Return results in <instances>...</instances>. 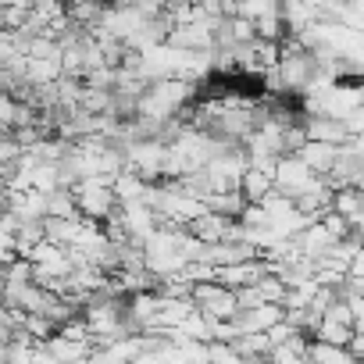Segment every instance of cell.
Here are the masks:
<instances>
[{"mask_svg":"<svg viewBox=\"0 0 364 364\" xmlns=\"http://www.w3.org/2000/svg\"><path fill=\"white\" fill-rule=\"evenodd\" d=\"M300 157L307 161V168H311L314 175H328V171H332V164H336V157H339V143L307 139V143L300 146Z\"/></svg>","mask_w":364,"mask_h":364,"instance_id":"cell-4","label":"cell"},{"mask_svg":"<svg viewBox=\"0 0 364 364\" xmlns=\"http://www.w3.org/2000/svg\"><path fill=\"white\" fill-rule=\"evenodd\" d=\"M314 339H325V343H339V346H346V343L353 339V325H343V321L321 318L318 328H314Z\"/></svg>","mask_w":364,"mask_h":364,"instance_id":"cell-10","label":"cell"},{"mask_svg":"<svg viewBox=\"0 0 364 364\" xmlns=\"http://www.w3.org/2000/svg\"><path fill=\"white\" fill-rule=\"evenodd\" d=\"M47 215H54V218H68V215H79V211H75V197H72V186H54V190H47Z\"/></svg>","mask_w":364,"mask_h":364,"instance_id":"cell-9","label":"cell"},{"mask_svg":"<svg viewBox=\"0 0 364 364\" xmlns=\"http://www.w3.org/2000/svg\"><path fill=\"white\" fill-rule=\"evenodd\" d=\"M307 360H336V364H343V360H353V353H350V346H339V343H325V339H307Z\"/></svg>","mask_w":364,"mask_h":364,"instance_id":"cell-8","label":"cell"},{"mask_svg":"<svg viewBox=\"0 0 364 364\" xmlns=\"http://www.w3.org/2000/svg\"><path fill=\"white\" fill-rule=\"evenodd\" d=\"M240 190L247 200H264L268 193H275V182H272V168L261 164H247L243 178H240Z\"/></svg>","mask_w":364,"mask_h":364,"instance_id":"cell-5","label":"cell"},{"mask_svg":"<svg viewBox=\"0 0 364 364\" xmlns=\"http://www.w3.org/2000/svg\"><path fill=\"white\" fill-rule=\"evenodd\" d=\"M314 178H318V175L307 168V161H304L300 154H282V157L275 161V168H272V182H275V190H279V193H286V197L304 193Z\"/></svg>","mask_w":364,"mask_h":364,"instance_id":"cell-3","label":"cell"},{"mask_svg":"<svg viewBox=\"0 0 364 364\" xmlns=\"http://www.w3.org/2000/svg\"><path fill=\"white\" fill-rule=\"evenodd\" d=\"M190 300H193L197 311H204L208 318H218V321H222V318H236V311H240L236 289L225 286V282H218V279H200V282H193Z\"/></svg>","mask_w":364,"mask_h":364,"instance_id":"cell-2","label":"cell"},{"mask_svg":"<svg viewBox=\"0 0 364 364\" xmlns=\"http://www.w3.org/2000/svg\"><path fill=\"white\" fill-rule=\"evenodd\" d=\"M72 197H75V211L90 222H107L122 208L111 178H100V175H86V178L72 182Z\"/></svg>","mask_w":364,"mask_h":364,"instance_id":"cell-1","label":"cell"},{"mask_svg":"<svg viewBox=\"0 0 364 364\" xmlns=\"http://www.w3.org/2000/svg\"><path fill=\"white\" fill-rule=\"evenodd\" d=\"M332 211L343 215L346 222L360 218L364 215V193H360V186H336L332 190Z\"/></svg>","mask_w":364,"mask_h":364,"instance_id":"cell-6","label":"cell"},{"mask_svg":"<svg viewBox=\"0 0 364 364\" xmlns=\"http://www.w3.org/2000/svg\"><path fill=\"white\" fill-rule=\"evenodd\" d=\"M204 204H208L211 211L225 215V218H240V215H243V208H247L250 200L243 197V190H240V186H229V190H218V193H211Z\"/></svg>","mask_w":364,"mask_h":364,"instance_id":"cell-7","label":"cell"}]
</instances>
